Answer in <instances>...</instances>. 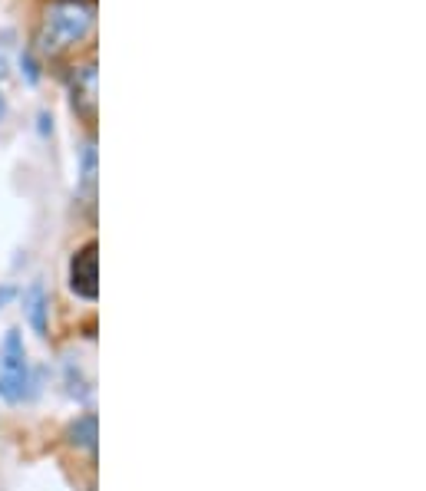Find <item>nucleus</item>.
<instances>
[{
    "mask_svg": "<svg viewBox=\"0 0 426 491\" xmlns=\"http://www.w3.org/2000/svg\"><path fill=\"white\" fill-rule=\"evenodd\" d=\"M11 297H13V288H4V290H0V307H4V303H7Z\"/></svg>",
    "mask_w": 426,
    "mask_h": 491,
    "instance_id": "9",
    "label": "nucleus"
},
{
    "mask_svg": "<svg viewBox=\"0 0 426 491\" xmlns=\"http://www.w3.org/2000/svg\"><path fill=\"white\" fill-rule=\"evenodd\" d=\"M30 393V366H27L24 340L17 330H7L0 343V395L7 403H20Z\"/></svg>",
    "mask_w": 426,
    "mask_h": 491,
    "instance_id": "2",
    "label": "nucleus"
},
{
    "mask_svg": "<svg viewBox=\"0 0 426 491\" xmlns=\"http://www.w3.org/2000/svg\"><path fill=\"white\" fill-rule=\"evenodd\" d=\"M70 93H74V109L86 122H97L99 106V73L97 63H83L70 80Z\"/></svg>",
    "mask_w": 426,
    "mask_h": 491,
    "instance_id": "4",
    "label": "nucleus"
},
{
    "mask_svg": "<svg viewBox=\"0 0 426 491\" xmlns=\"http://www.w3.org/2000/svg\"><path fill=\"white\" fill-rule=\"evenodd\" d=\"M7 116V103H4V96H0V119Z\"/></svg>",
    "mask_w": 426,
    "mask_h": 491,
    "instance_id": "10",
    "label": "nucleus"
},
{
    "mask_svg": "<svg viewBox=\"0 0 426 491\" xmlns=\"http://www.w3.org/2000/svg\"><path fill=\"white\" fill-rule=\"evenodd\" d=\"M4 73H7V63H4V60H0V76H4Z\"/></svg>",
    "mask_w": 426,
    "mask_h": 491,
    "instance_id": "11",
    "label": "nucleus"
},
{
    "mask_svg": "<svg viewBox=\"0 0 426 491\" xmlns=\"http://www.w3.org/2000/svg\"><path fill=\"white\" fill-rule=\"evenodd\" d=\"M20 66H24L27 83H30V86L37 83V80H40V66L34 63V57H30V53H24V57H20Z\"/></svg>",
    "mask_w": 426,
    "mask_h": 491,
    "instance_id": "8",
    "label": "nucleus"
},
{
    "mask_svg": "<svg viewBox=\"0 0 426 491\" xmlns=\"http://www.w3.org/2000/svg\"><path fill=\"white\" fill-rule=\"evenodd\" d=\"M70 442L80 445V449H89V452L97 449V416L93 412L70 426Z\"/></svg>",
    "mask_w": 426,
    "mask_h": 491,
    "instance_id": "6",
    "label": "nucleus"
},
{
    "mask_svg": "<svg viewBox=\"0 0 426 491\" xmlns=\"http://www.w3.org/2000/svg\"><path fill=\"white\" fill-rule=\"evenodd\" d=\"M97 27V11L86 0H53L40 17L37 47L50 57L80 47Z\"/></svg>",
    "mask_w": 426,
    "mask_h": 491,
    "instance_id": "1",
    "label": "nucleus"
},
{
    "mask_svg": "<svg viewBox=\"0 0 426 491\" xmlns=\"http://www.w3.org/2000/svg\"><path fill=\"white\" fill-rule=\"evenodd\" d=\"M80 181H83L86 204H93V198H97V145H86V152H83V172H80Z\"/></svg>",
    "mask_w": 426,
    "mask_h": 491,
    "instance_id": "7",
    "label": "nucleus"
},
{
    "mask_svg": "<svg viewBox=\"0 0 426 491\" xmlns=\"http://www.w3.org/2000/svg\"><path fill=\"white\" fill-rule=\"evenodd\" d=\"M24 313L40 336H47V290L43 284H30L24 290Z\"/></svg>",
    "mask_w": 426,
    "mask_h": 491,
    "instance_id": "5",
    "label": "nucleus"
},
{
    "mask_svg": "<svg viewBox=\"0 0 426 491\" xmlns=\"http://www.w3.org/2000/svg\"><path fill=\"white\" fill-rule=\"evenodd\" d=\"M70 288L76 297L97 300L99 297V244L86 241L70 261Z\"/></svg>",
    "mask_w": 426,
    "mask_h": 491,
    "instance_id": "3",
    "label": "nucleus"
}]
</instances>
